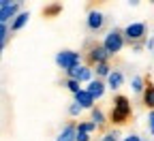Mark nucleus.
Listing matches in <instances>:
<instances>
[{
  "label": "nucleus",
  "mask_w": 154,
  "mask_h": 141,
  "mask_svg": "<svg viewBox=\"0 0 154 141\" xmlns=\"http://www.w3.org/2000/svg\"><path fill=\"white\" fill-rule=\"evenodd\" d=\"M131 115V103H128V98L126 96H116L113 100V109H111V120L113 122H126V118Z\"/></svg>",
  "instance_id": "nucleus-1"
},
{
  "label": "nucleus",
  "mask_w": 154,
  "mask_h": 141,
  "mask_svg": "<svg viewBox=\"0 0 154 141\" xmlns=\"http://www.w3.org/2000/svg\"><path fill=\"white\" fill-rule=\"evenodd\" d=\"M56 64L69 73V71H73L75 66H79V54H77V51H71V49H64V51H60V54L56 56Z\"/></svg>",
  "instance_id": "nucleus-2"
},
{
  "label": "nucleus",
  "mask_w": 154,
  "mask_h": 141,
  "mask_svg": "<svg viewBox=\"0 0 154 141\" xmlns=\"http://www.w3.org/2000/svg\"><path fill=\"white\" fill-rule=\"evenodd\" d=\"M122 45H124V36H122L120 30H111V32L105 36V43H103V47L109 51V56L118 54V51L122 49Z\"/></svg>",
  "instance_id": "nucleus-3"
},
{
  "label": "nucleus",
  "mask_w": 154,
  "mask_h": 141,
  "mask_svg": "<svg viewBox=\"0 0 154 141\" xmlns=\"http://www.w3.org/2000/svg\"><path fill=\"white\" fill-rule=\"evenodd\" d=\"M146 32V26L143 24H128L124 28V36L128 38V41H137V38H141Z\"/></svg>",
  "instance_id": "nucleus-4"
},
{
  "label": "nucleus",
  "mask_w": 154,
  "mask_h": 141,
  "mask_svg": "<svg viewBox=\"0 0 154 141\" xmlns=\"http://www.w3.org/2000/svg\"><path fill=\"white\" fill-rule=\"evenodd\" d=\"M69 77L75 79V81H88V84L92 81V73L86 66H75L73 71H69Z\"/></svg>",
  "instance_id": "nucleus-5"
},
{
  "label": "nucleus",
  "mask_w": 154,
  "mask_h": 141,
  "mask_svg": "<svg viewBox=\"0 0 154 141\" xmlns=\"http://www.w3.org/2000/svg\"><path fill=\"white\" fill-rule=\"evenodd\" d=\"M96 128L94 122H84L77 126V141H90V133Z\"/></svg>",
  "instance_id": "nucleus-6"
},
{
  "label": "nucleus",
  "mask_w": 154,
  "mask_h": 141,
  "mask_svg": "<svg viewBox=\"0 0 154 141\" xmlns=\"http://www.w3.org/2000/svg\"><path fill=\"white\" fill-rule=\"evenodd\" d=\"M17 11V2H9V0H5L2 2V11H0V22L7 24L9 22V17H13Z\"/></svg>",
  "instance_id": "nucleus-7"
},
{
  "label": "nucleus",
  "mask_w": 154,
  "mask_h": 141,
  "mask_svg": "<svg viewBox=\"0 0 154 141\" xmlns=\"http://www.w3.org/2000/svg\"><path fill=\"white\" fill-rule=\"evenodd\" d=\"M75 103H79V105L86 107V109H92V107H94V98H92V94H90L88 90H82L79 94H75Z\"/></svg>",
  "instance_id": "nucleus-8"
},
{
  "label": "nucleus",
  "mask_w": 154,
  "mask_h": 141,
  "mask_svg": "<svg viewBox=\"0 0 154 141\" xmlns=\"http://www.w3.org/2000/svg\"><path fill=\"white\" fill-rule=\"evenodd\" d=\"M90 94H92V98H101L103 96V92H105V84L103 81H99V79H92V81L88 84V88H86Z\"/></svg>",
  "instance_id": "nucleus-9"
},
{
  "label": "nucleus",
  "mask_w": 154,
  "mask_h": 141,
  "mask_svg": "<svg viewBox=\"0 0 154 141\" xmlns=\"http://www.w3.org/2000/svg\"><path fill=\"white\" fill-rule=\"evenodd\" d=\"M103 26V13L101 11H90L88 15V28L90 30H99Z\"/></svg>",
  "instance_id": "nucleus-10"
},
{
  "label": "nucleus",
  "mask_w": 154,
  "mask_h": 141,
  "mask_svg": "<svg viewBox=\"0 0 154 141\" xmlns=\"http://www.w3.org/2000/svg\"><path fill=\"white\" fill-rule=\"evenodd\" d=\"M56 141H77V128H75L73 124L64 126V128H62V133L58 135V139H56Z\"/></svg>",
  "instance_id": "nucleus-11"
},
{
  "label": "nucleus",
  "mask_w": 154,
  "mask_h": 141,
  "mask_svg": "<svg viewBox=\"0 0 154 141\" xmlns=\"http://www.w3.org/2000/svg\"><path fill=\"white\" fill-rule=\"evenodd\" d=\"M92 60H96V62H99V64H105V60L109 58V51L105 49V47H99V45H96V47H92Z\"/></svg>",
  "instance_id": "nucleus-12"
},
{
  "label": "nucleus",
  "mask_w": 154,
  "mask_h": 141,
  "mask_svg": "<svg viewBox=\"0 0 154 141\" xmlns=\"http://www.w3.org/2000/svg\"><path fill=\"white\" fill-rule=\"evenodd\" d=\"M122 81H124V77H122V73H118V71H113V73L107 77V86H109L111 90L120 88V86H122Z\"/></svg>",
  "instance_id": "nucleus-13"
},
{
  "label": "nucleus",
  "mask_w": 154,
  "mask_h": 141,
  "mask_svg": "<svg viewBox=\"0 0 154 141\" xmlns=\"http://www.w3.org/2000/svg\"><path fill=\"white\" fill-rule=\"evenodd\" d=\"M28 17H30V13H19V15L15 17V22L11 24V28H13V30H19V28L28 22Z\"/></svg>",
  "instance_id": "nucleus-14"
},
{
  "label": "nucleus",
  "mask_w": 154,
  "mask_h": 141,
  "mask_svg": "<svg viewBox=\"0 0 154 141\" xmlns=\"http://www.w3.org/2000/svg\"><path fill=\"white\" fill-rule=\"evenodd\" d=\"M143 103L148 107H154V88H148L146 94H143Z\"/></svg>",
  "instance_id": "nucleus-15"
},
{
  "label": "nucleus",
  "mask_w": 154,
  "mask_h": 141,
  "mask_svg": "<svg viewBox=\"0 0 154 141\" xmlns=\"http://www.w3.org/2000/svg\"><path fill=\"white\" fill-rule=\"evenodd\" d=\"M92 122H94V124H103V122H105L101 109H92Z\"/></svg>",
  "instance_id": "nucleus-16"
},
{
  "label": "nucleus",
  "mask_w": 154,
  "mask_h": 141,
  "mask_svg": "<svg viewBox=\"0 0 154 141\" xmlns=\"http://www.w3.org/2000/svg\"><path fill=\"white\" fill-rule=\"evenodd\" d=\"M66 86H69V90H71L73 94H79V92H82V90H79V81H75V79H69Z\"/></svg>",
  "instance_id": "nucleus-17"
},
{
  "label": "nucleus",
  "mask_w": 154,
  "mask_h": 141,
  "mask_svg": "<svg viewBox=\"0 0 154 141\" xmlns=\"http://www.w3.org/2000/svg\"><path fill=\"white\" fill-rule=\"evenodd\" d=\"M96 73L103 75V77H109V75H111V71H109V66H107V64H99V66H96Z\"/></svg>",
  "instance_id": "nucleus-18"
},
{
  "label": "nucleus",
  "mask_w": 154,
  "mask_h": 141,
  "mask_svg": "<svg viewBox=\"0 0 154 141\" xmlns=\"http://www.w3.org/2000/svg\"><path fill=\"white\" fill-rule=\"evenodd\" d=\"M133 90H135V92H141V90H143V81H141V77H135V79H133Z\"/></svg>",
  "instance_id": "nucleus-19"
},
{
  "label": "nucleus",
  "mask_w": 154,
  "mask_h": 141,
  "mask_svg": "<svg viewBox=\"0 0 154 141\" xmlns=\"http://www.w3.org/2000/svg\"><path fill=\"white\" fill-rule=\"evenodd\" d=\"M82 109H84V107H82V105H79V103H73V105H71V109H69V111H71V115H77V113H79V111H82Z\"/></svg>",
  "instance_id": "nucleus-20"
},
{
  "label": "nucleus",
  "mask_w": 154,
  "mask_h": 141,
  "mask_svg": "<svg viewBox=\"0 0 154 141\" xmlns=\"http://www.w3.org/2000/svg\"><path fill=\"white\" fill-rule=\"evenodd\" d=\"M148 126H150V133L154 135V111L148 113Z\"/></svg>",
  "instance_id": "nucleus-21"
},
{
  "label": "nucleus",
  "mask_w": 154,
  "mask_h": 141,
  "mask_svg": "<svg viewBox=\"0 0 154 141\" xmlns=\"http://www.w3.org/2000/svg\"><path fill=\"white\" fill-rule=\"evenodd\" d=\"M103 141H118V133H107L103 137Z\"/></svg>",
  "instance_id": "nucleus-22"
},
{
  "label": "nucleus",
  "mask_w": 154,
  "mask_h": 141,
  "mask_svg": "<svg viewBox=\"0 0 154 141\" xmlns=\"http://www.w3.org/2000/svg\"><path fill=\"white\" fill-rule=\"evenodd\" d=\"M0 32H2V45H5V41H7V34H9V30H7V24H2V30H0Z\"/></svg>",
  "instance_id": "nucleus-23"
},
{
  "label": "nucleus",
  "mask_w": 154,
  "mask_h": 141,
  "mask_svg": "<svg viewBox=\"0 0 154 141\" xmlns=\"http://www.w3.org/2000/svg\"><path fill=\"white\" fill-rule=\"evenodd\" d=\"M124 141H141V139H139V137H137V135H128V137H126V139H124Z\"/></svg>",
  "instance_id": "nucleus-24"
}]
</instances>
